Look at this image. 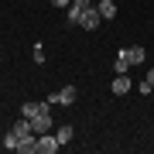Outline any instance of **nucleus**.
I'll return each instance as SVG.
<instances>
[{
	"label": "nucleus",
	"mask_w": 154,
	"mask_h": 154,
	"mask_svg": "<svg viewBox=\"0 0 154 154\" xmlns=\"http://www.w3.org/2000/svg\"><path fill=\"white\" fill-rule=\"evenodd\" d=\"M116 58H123L127 65H137V62L147 58V51H144L140 45H130V48H120V55H116Z\"/></svg>",
	"instance_id": "f257e3e1"
},
{
	"label": "nucleus",
	"mask_w": 154,
	"mask_h": 154,
	"mask_svg": "<svg viewBox=\"0 0 154 154\" xmlns=\"http://www.w3.org/2000/svg\"><path fill=\"white\" fill-rule=\"evenodd\" d=\"M99 21H103V17H99L96 4H93V7H86V11H82V17H79V28H86V31H96V28H99Z\"/></svg>",
	"instance_id": "f03ea898"
},
{
	"label": "nucleus",
	"mask_w": 154,
	"mask_h": 154,
	"mask_svg": "<svg viewBox=\"0 0 154 154\" xmlns=\"http://www.w3.org/2000/svg\"><path fill=\"white\" fill-rule=\"evenodd\" d=\"M75 86H65V89H58V93L55 96H48L51 99V106H72V103H75Z\"/></svg>",
	"instance_id": "7ed1b4c3"
},
{
	"label": "nucleus",
	"mask_w": 154,
	"mask_h": 154,
	"mask_svg": "<svg viewBox=\"0 0 154 154\" xmlns=\"http://www.w3.org/2000/svg\"><path fill=\"white\" fill-rule=\"evenodd\" d=\"M58 147H62L58 137H51V134H38V151H34V154H55Z\"/></svg>",
	"instance_id": "20e7f679"
},
{
	"label": "nucleus",
	"mask_w": 154,
	"mask_h": 154,
	"mask_svg": "<svg viewBox=\"0 0 154 154\" xmlns=\"http://www.w3.org/2000/svg\"><path fill=\"white\" fill-rule=\"evenodd\" d=\"M96 0H72V7H69V24H79V17H82L86 7H93Z\"/></svg>",
	"instance_id": "39448f33"
},
{
	"label": "nucleus",
	"mask_w": 154,
	"mask_h": 154,
	"mask_svg": "<svg viewBox=\"0 0 154 154\" xmlns=\"http://www.w3.org/2000/svg\"><path fill=\"white\" fill-rule=\"evenodd\" d=\"M31 130H34V134H48V130H51V113L31 116Z\"/></svg>",
	"instance_id": "423d86ee"
},
{
	"label": "nucleus",
	"mask_w": 154,
	"mask_h": 154,
	"mask_svg": "<svg viewBox=\"0 0 154 154\" xmlns=\"http://www.w3.org/2000/svg\"><path fill=\"white\" fill-rule=\"evenodd\" d=\"M110 89H113L116 96H127V93H130L134 86H130V79H127V72H116V79H113V86H110Z\"/></svg>",
	"instance_id": "0eeeda50"
},
{
	"label": "nucleus",
	"mask_w": 154,
	"mask_h": 154,
	"mask_svg": "<svg viewBox=\"0 0 154 154\" xmlns=\"http://www.w3.org/2000/svg\"><path fill=\"white\" fill-rule=\"evenodd\" d=\"M96 11H99V17H103V21H113V17H116V0H99Z\"/></svg>",
	"instance_id": "6e6552de"
},
{
	"label": "nucleus",
	"mask_w": 154,
	"mask_h": 154,
	"mask_svg": "<svg viewBox=\"0 0 154 154\" xmlns=\"http://www.w3.org/2000/svg\"><path fill=\"white\" fill-rule=\"evenodd\" d=\"M14 134H17V137H28V134H34L28 116H17V123H14Z\"/></svg>",
	"instance_id": "1a4fd4ad"
},
{
	"label": "nucleus",
	"mask_w": 154,
	"mask_h": 154,
	"mask_svg": "<svg viewBox=\"0 0 154 154\" xmlns=\"http://www.w3.org/2000/svg\"><path fill=\"white\" fill-rule=\"evenodd\" d=\"M21 116H28V120H31V116H38V99H28V103L21 106Z\"/></svg>",
	"instance_id": "9d476101"
},
{
	"label": "nucleus",
	"mask_w": 154,
	"mask_h": 154,
	"mask_svg": "<svg viewBox=\"0 0 154 154\" xmlns=\"http://www.w3.org/2000/svg\"><path fill=\"white\" fill-rule=\"evenodd\" d=\"M55 137H58V144H69V140H72V127H58Z\"/></svg>",
	"instance_id": "9b49d317"
},
{
	"label": "nucleus",
	"mask_w": 154,
	"mask_h": 154,
	"mask_svg": "<svg viewBox=\"0 0 154 154\" xmlns=\"http://www.w3.org/2000/svg\"><path fill=\"white\" fill-rule=\"evenodd\" d=\"M17 140H21V137H17V134L11 130V134L4 137V147H7V151H17Z\"/></svg>",
	"instance_id": "f8f14e48"
},
{
	"label": "nucleus",
	"mask_w": 154,
	"mask_h": 154,
	"mask_svg": "<svg viewBox=\"0 0 154 154\" xmlns=\"http://www.w3.org/2000/svg\"><path fill=\"white\" fill-rule=\"evenodd\" d=\"M137 93H144V96H147V93H154V86H151V82H147V79H144V82H140V86H137Z\"/></svg>",
	"instance_id": "ddd939ff"
},
{
	"label": "nucleus",
	"mask_w": 154,
	"mask_h": 154,
	"mask_svg": "<svg viewBox=\"0 0 154 154\" xmlns=\"http://www.w3.org/2000/svg\"><path fill=\"white\" fill-rule=\"evenodd\" d=\"M51 4H55V7H69L72 0H51Z\"/></svg>",
	"instance_id": "4468645a"
},
{
	"label": "nucleus",
	"mask_w": 154,
	"mask_h": 154,
	"mask_svg": "<svg viewBox=\"0 0 154 154\" xmlns=\"http://www.w3.org/2000/svg\"><path fill=\"white\" fill-rule=\"evenodd\" d=\"M147 82H151V86H154V69H151V72H147Z\"/></svg>",
	"instance_id": "2eb2a0df"
}]
</instances>
